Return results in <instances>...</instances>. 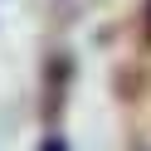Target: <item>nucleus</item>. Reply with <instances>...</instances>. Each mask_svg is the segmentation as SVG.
Wrapping results in <instances>:
<instances>
[{"label":"nucleus","mask_w":151,"mask_h":151,"mask_svg":"<svg viewBox=\"0 0 151 151\" xmlns=\"http://www.w3.org/2000/svg\"><path fill=\"white\" fill-rule=\"evenodd\" d=\"M39 151H63V137H49V141H44Z\"/></svg>","instance_id":"obj_1"},{"label":"nucleus","mask_w":151,"mask_h":151,"mask_svg":"<svg viewBox=\"0 0 151 151\" xmlns=\"http://www.w3.org/2000/svg\"><path fill=\"white\" fill-rule=\"evenodd\" d=\"M146 34H151V0H146Z\"/></svg>","instance_id":"obj_2"}]
</instances>
